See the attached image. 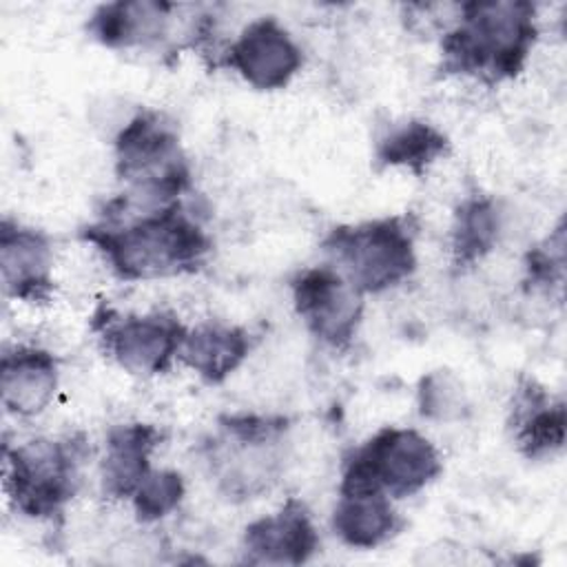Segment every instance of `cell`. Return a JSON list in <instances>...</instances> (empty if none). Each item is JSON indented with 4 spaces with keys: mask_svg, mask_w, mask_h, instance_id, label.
Masks as SVG:
<instances>
[{
    "mask_svg": "<svg viewBox=\"0 0 567 567\" xmlns=\"http://www.w3.org/2000/svg\"><path fill=\"white\" fill-rule=\"evenodd\" d=\"M122 281H144L195 272L213 250V239L182 202L135 215H104L80 228Z\"/></svg>",
    "mask_w": 567,
    "mask_h": 567,
    "instance_id": "1",
    "label": "cell"
},
{
    "mask_svg": "<svg viewBox=\"0 0 567 567\" xmlns=\"http://www.w3.org/2000/svg\"><path fill=\"white\" fill-rule=\"evenodd\" d=\"M441 35V73L485 84L516 78L538 40L536 4L527 0H472L456 4Z\"/></svg>",
    "mask_w": 567,
    "mask_h": 567,
    "instance_id": "2",
    "label": "cell"
},
{
    "mask_svg": "<svg viewBox=\"0 0 567 567\" xmlns=\"http://www.w3.org/2000/svg\"><path fill=\"white\" fill-rule=\"evenodd\" d=\"M115 175L128 190L111 204L151 210L179 202L190 188V164L175 126L157 111L135 113L113 140Z\"/></svg>",
    "mask_w": 567,
    "mask_h": 567,
    "instance_id": "3",
    "label": "cell"
},
{
    "mask_svg": "<svg viewBox=\"0 0 567 567\" xmlns=\"http://www.w3.org/2000/svg\"><path fill=\"white\" fill-rule=\"evenodd\" d=\"M321 250L361 295L385 292L416 270L414 228L403 215L334 226Z\"/></svg>",
    "mask_w": 567,
    "mask_h": 567,
    "instance_id": "4",
    "label": "cell"
},
{
    "mask_svg": "<svg viewBox=\"0 0 567 567\" xmlns=\"http://www.w3.org/2000/svg\"><path fill=\"white\" fill-rule=\"evenodd\" d=\"M443 470L432 441L412 427L385 425L343 458L339 494L383 492L408 498L427 487Z\"/></svg>",
    "mask_w": 567,
    "mask_h": 567,
    "instance_id": "5",
    "label": "cell"
},
{
    "mask_svg": "<svg viewBox=\"0 0 567 567\" xmlns=\"http://www.w3.org/2000/svg\"><path fill=\"white\" fill-rule=\"evenodd\" d=\"M4 492L16 512L29 518H55L80 487L84 441L31 439L2 445Z\"/></svg>",
    "mask_w": 567,
    "mask_h": 567,
    "instance_id": "6",
    "label": "cell"
},
{
    "mask_svg": "<svg viewBox=\"0 0 567 567\" xmlns=\"http://www.w3.org/2000/svg\"><path fill=\"white\" fill-rule=\"evenodd\" d=\"M286 430L288 419L279 414L241 412L219 416V436L208 452L219 487L228 496L241 498L268 489L279 472L277 447Z\"/></svg>",
    "mask_w": 567,
    "mask_h": 567,
    "instance_id": "7",
    "label": "cell"
},
{
    "mask_svg": "<svg viewBox=\"0 0 567 567\" xmlns=\"http://www.w3.org/2000/svg\"><path fill=\"white\" fill-rule=\"evenodd\" d=\"M104 352L126 372L137 377L164 374L179 359L186 326L166 310L146 315H117L100 308L93 317Z\"/></svg>",
    "mask_w": 567,
    "mask_h": 567,
    "instance_id": "8",
    "label": "cell"
},
{
    "mask_svg": "<svg viewBox=\"0 0 567 567\" xmlns=\"http://www.w3.org/2000/svg\"><path fill=\"white\" fill-rule=\"evenodd\" d=\"M290 290L295 312L315 339L337 350L352 343L363 319L365 295L337 268L330 264L306 268L295 275Z\"/></svg>",
    "mask_w": 567,
    "mask_h": 567,
    "instance_id": "9",
    "label": "cell"
},
{
    "mask_svg": "<svg viewBox=\"0 0 567 567\" xmlns=\"http://www.w3.org/2000/svg\"><path fill=\"white\" fill-rule=\"evenodd\" d=\"M221 64L252 89L279 91L301 71L303 51L275 16H261L239 31Z\"/></svg>",
    "mask_w": 567,
    "mask_h": 567,
    "instance_id": "10",
    "label": "cell"
},
{
    "mask_svg": "<svg viewBox=\"0 0 567 567\" xmlns=\"http://www.w3.org/2000/svg\"><path fill=\"white\" fill-rule=\"evenodd\" d=\"M0 275L4 292L24 303H44L53 292V244L47 233L13 221L0 224Z\"/></svg>",
    "mask_w": 567,
    "mask_h": 567,
    "instance_id": "11",
    "label": "cell"
},
{
    "mask_svg": "<svg viewBox=\"0 0 567 567\" xmlns=\"http://www.w3.org/2000/svg\"><path fill=\"white\" fill-rule=\"evenodd\" d=\"M319 549V534L303 501L290 496L286 503L244 529V554L259 565H303Z\"/></svg>",
    "mask_w": 567,
    "mask_h": 567,
    "instance_id": "12",
    "label": "cell"
},
{
    "mask_svg": "<svg viewBox=\"0 0 567 567\" xmlns=\"http://www.w3.org/2000/svg\"><path fill=\"white\" fill-rule=\"evenodd\" d=\"M175 9L166 0L104 2L89 16L86 33L106 49L155 47L168 35Z\"/></svg>",
    "mask_w": 567,
    "mask_h": 567,
    "instance_id": "13",
    "label": "cell"
},
{
    "mask_svg": "<svg viewBox=\"0 0 567 567\" xmlns=\"http://www.w3.org/2000/svg\"><path fill=\"white\" fill-rule=\"evenodd\" d=\"M509 430L518 452L529 461L558 454L567 436V410L560 399H551L534 379H523L514 390L509 408Z\"/></svg>",
    "mask_w": 567,
    "mask_h": 567,
    "instance_id": "14",
    "label": "cell"
},
{
    "mask_svg": "<svg viewBox=\"0 0 567 567\" xmlns=\"http://www.w3.org/2000/svg\"><path fill=\"white\" fill-rule=\"evenodd\" d=\"M60 381L58 359L35 346H13L0 359V394L9 414L38 416L53 401Z\"/></svg>",
    "mask_w": 567,
    "mask_h": 567,
    "instance_id": "15",
    "label": "cell"
},
{
    "mask_svg": "<svg viewBox=\"0 0 567 567\" xmlns=\"http://www.w3.org/2000/svg\"><path fill=\"white\" fill-rule=\"evenodd\" d=\"M162 430L133 421L113 425L106 432L102 458V492L109 498H131L144 476L153 470L151 456L162 441Z\"/></svg>",
    "mask_w": 567,
    "mask_h": 567,
    "instance_id": "16",
    "label": "cell"
},
{
    "mask_svg": "<svg viewBox=\"0 0 567 567\" xmlns=\"http://www.w3.org/2000/svg\"><path fill=\"white\" fill-rule=\"evenodd\" d=\"M250 334L241 326L206 321L186 330L179 361L206 383L226 381L248 357Z\"/></svg>",
    "mask_w": 567,
    "mask_h": 567,
    "instance_id": "17",
    "label": "cell"
},
{
    "mask_svg": "<svg viewBox=\"0 0 567 567\" xmlns=\"http://www.w3.org/2000/svg\"><path fill=\"white\" fill-rule=\"evenodd\" d=\"M405 527L392 498L383 492L339 494L332 509V532L354 549H374Z\"/></svg>",
    "mask_w": 567,
    "mask_h": 567,
    "instance_id": "18",
    "label": "cell"
},
{
    "mask_svg": "<svg viewBox=\"0 0 567 567\" xmlns=\"http://www.w3.org/2000/svg\"><path fill=\"white\" fill-rule=\"evenodd\" d=\"M503 230V213L494 197L470 195L465 197L452 219L450 248L452 264L463 270L485 259L498 244Z\"/></svg>",
    "mask_w": 567,
    "mask_h": 567,
    "instance_id": "19",
    "label": "cell"
},
{
    "mask_svg": "<svg viewBox=\"0 0 567 567\" xmlns=\"http://www.w3.org/2000/svg\"><path fill=\"white\" fill-rule=\"evenodd\" d=\"M450 151V140L443 131L425 120H408L392 126L374 148L379 168H405L423 177L427 168Z\"/></svg>",
    "mask_w": 567,
    "mask_h": 567,
    "instance_id": "20",
    "label": "cell"
},
{
    "mask_svg": "<svg viewBox=\"0 0 567 567\" xmlns=\"http://www.w3.org/2000/svg\"><path fill=\"white\" fill-rule=\"evenodd\" d=\"M186 494V483L175 470H151L131 496L135 518L155 523L175 512Z\"/></svg>",
    "mask_w": 567,
    "mask_h": 567,
    "instance_id": "21",
    "label": "cell"
},
{
    "mask_svg": "<svg viewBox=\"0 0 567 567\" xmlns=\"http://www.w3.org/2000/svg\"><path fill=\"white\" fill-rule=\"evenodd\" d=\"M416 405L423 419L456 421L467 410V396L461 381L450 370H432L419 381Z\"/></svg>",
    "mask_w": 567,
    "mask_h": 567,
    "instance_id": "22",
    "label": "cell"
},
{
    "mask_svg": "<svg viewBox=\"0 0 567 567\" xmlns=\"http://www.w3.org/2000/svg\"><path fill=\"white\" fill-rule=\"evenodd\" d=\"M563 264H565V237H563V226H558L551 237H547L540 246L527 252L525 257L527 284L540 286V288L560 284Z\"/></svg>",
    "mask_w": 567,
    "mask_h": 567,
    "instance_id": "23",
    "label": "cell"
}]
</instances>
